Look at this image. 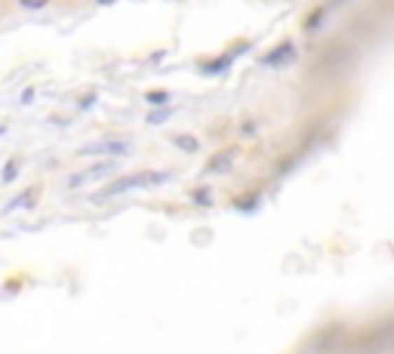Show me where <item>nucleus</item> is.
I'll return each mask as SVG.
<instances>
[{
    "mask_svg": "<svg viewBox=\"0 0 394 354\" xmlns=\"http://www.w3.org/2000/svg\"><path fill=\"white\" fill-rule=\"evenodd\" d=\"M99 3H114V0H99Z\"/></svg>",
    "mask_w": 394,
    "mask_h": 354,
    "instance_id": "17",
    "label": "nucleus"
},
{
    "mask_svg": "<svg viewBox=\"0 0 394 354\" xmlns=\"http://www.w3.org/2000/svg\"><path fill=\"white\" fill-rule=\"evenodd\" d=\"M195 204H200V206H210V191H206V188L195 191Z\"/></svg>",
    "mask_w": 394,
    "mask_h": 354,
    "instance_id": "13",
    "label": "nucleus"
},
{
    "mask_svg": "<svg viewBox=\"0 0 394 354\" xmlns=\"http://www.w3.org/2000/svg\"><path fill=\"white\" fill-rule=\"evenodd\" d=\"M37 197H41V188H28L22 191L19 197L10 200V210H31V206H37Z\"/></svg>",
    "mask_w": 394,
    "mask_h": 354,
    "instance_id": "5",
    "label": "nucleus"
},
{
    "mask_svg": "<svg viewBox=\"0 0 394 354\" xmlns=\"http://www.w3.org/2000/svg\"><path fill=\"white\" fill-rule=\"evenodd\" d=\"M241 133H244V136H256V133H253V123H244Z\"/></svg>",
    "mask_w": 394,
    "mask_h": 354,
    "instance_id": "16",
    "label": "nucleus"
},
{
    "mask_svg": "<svg viewBox=\"0 0 394 354\" xmlns=\"http://www.w3.org/2000/svg\"><path fill=\"white\" fill-rule=\"evenodd\" d=\"M148 102L151 105H164L167 102V92H148Z\"/></svg>",
    "mask_w": 394,
    "mask_h": 354,
    "instance_id": "14",
    "label": "nucleus"
},
{
    "mask_svg": "<svg viewBox=\"0 0 394 354\" xmlns=\"http://www.w3.org/2000/svg\"><path fill=\"white\" fill-rule=\"evenodd\" d=\"M256 200H259L256 194H253L250 200H237V210H253V204H256Z\"/></svg>",
    "mask_w": 394,
    "mask_h": 354,
    "instance_id": "15",
    "label": "nucleus"
},
{
    "mask_svg": "<svg viewBox=\"0 0 394 354\" xmlns=\"http://www.w3.org/2000/svg\"><path fill=\"white\" fill-rule=\"evenodd\" d=\"M173 145L176 148H182V151H188V154H195L200 148V142L195 136H173Z\"/></svg>",
    "mask_w": 394,
    "mask_h": 354,
    "instance_id": "7",
    "label": "nucleus"
},
{
    "mask_svg": "<svg viewBox=\"0 0 394 354\" xmlns=\"http://www.w3.org/2000/svg\"><path fill=\"white\" fill-rule=\"evenodd\" d=\"M19 167H22V164H19V160H10V164H6V167H3V182H13V179H15V176H19Z\"/></svg>",
    "mask_w": 394,
    "mask_h": 354,
    "instance_id": "10",
    "label": "nucleus"
},
{
    "mask_svg": "<svg viewBox=\"0 0 394 354\" xmlns=\"http://www.w3.org/2000/svg\"><path fill=\"white\" fill-rule=\"evenodd\" d=\"M231 65V56H222L219 62H210V65H204L206 74H216V71H225V68Z\"/></svg>",
    "mask_w": 394,
    "mask_h": 354,
    "instance_id": "9",
    "label": "nucleus"
},
{
    "mask_svg": "<svg viewBox=\"0 0 394 354\" xmlns=\"http://www.w3.org/2000/svg\"><path fill=\"white\" fill-rule=\"evenodd\" d=\"M169 114H173V108H160V111H151V114H148V123H164Z\"/></svg>",
    "mask_w": 394,
    "mask_h": 354,
    "instance_id": "11",
    "label": "nucleus"
},
{
    "mask_svg": "<svg viewBox=\"0 0 394 354\" xmlns=\"http://www.w3.org/2000/svg\"><path fill=\"white\" fill-rule=\"evenodd\" d=\"M129 145L127 142H114V139H108V142H92L87 145L80 154H127Z\"/></svg>",
    "mask_w": 394,
    "mask_h": 354,
    "instance_id": "4",
    "label": "nucleus"
},
{
    "mask_svg": "<svg viewBox=\"0 0 394 354\" xmlns=\"http://www.w3.org/2000/svg\"><path fill=\"white\" fill-rule=\"evenodd\" d=\"M169 179V173H157V169H145V173H133V176H123V179L111 182L108 188H102L96 194V200H105V197H114V194H123V191H133V188H145V185H164Z\"/></svg>",
    "mask_w": 394,
    "mask_h": 354,
    "instance_id": "1",
    "label": "nucleus"
},
{
    "mask_svg": "<svg viewBox=\"0 0 394 354\" xmlns=\"http://www.w3.org/2000/svg\"><path fill=\"white\" fill-rule=\"evenodd\" d=\"M22 6H25V10H43L46 3H50V0H19Z\"/></svg>",
    "mask_w": 394,
    "mask_h": 354,
    "instance_id": "12",
    "label": "nucleus"
},
{
    "mask_svg": "<svg viewBox=\"0 0 394 354\" xmlns=\"http://www.w3.org/2000/svg\"><path fill=\"white\" fill-rule=\"evenodd\" d=\"M114 173V160H105V164H96L90 169H83V173H74L71 179H68V188H80L83 182H92V179H105V176Z\"/></svg>",
    "mask_w": 394,
    "mask_h": 354,
    "instance_id": "3",
    "label": "nucleus"
},
{
    "mask_svg": "<svg viewBox=\"0 0 394 354\" xmlns=\"http://www.w3.org/2000/svg\"><path fill=\"white\" fill-rule=\"evenodd\" d=\"M299 52H296V43L293 41H283V43H277L272 52H265L262 56V65H272V68H281V65H290L293 59H296Z\"/></svg>",
    "mask_w": 394,
    "mask_h": 354,
    "instance_id": "2",
    "label": "nucleus"
},
{
    "mask_svg": "<svg viewBox=\"0 0 394 354\" xmlns=\"http://www.w3.org/2000/svg\"><path fill=\"white\" fill-rule=\"evenodd\" d=\"M237 157V151H225V154H216V160H210V173H219V169H228L231 160Z\"/></svg>",
    "mask_w": 394,
    "mask_h": 354,
    "instance_id": "6",
    "label": "nucleus"
},
{
    "mask_svg": "<svg viewBox=\"0 0 394 354\" xmlns=\"http://www.w3.org/2000/svg\"><path fill=\"white\" fill-rule=\"evenodd\" d=\"M323 15H327V10H323V6H321V10H314V13L305 19V31H314V28H318L321 22H323Z\"/></svg>",
    "mask_w": 394,
    "mask_h": 354,
    "instance_id": "8",
    "label": "nucleus"
}]
</instances>
